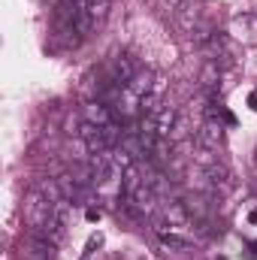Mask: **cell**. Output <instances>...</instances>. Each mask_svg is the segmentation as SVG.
<instances>
[{
    "instance_id": "13",
    "label": "cell",
    "mask_w": 257,
    "mask_h": 260,
    "mask_svg": "<svg viewBox=\"0 0 257 260\" xmlns=\"http://www.w3.org/2000/svg\"><path fill=\"white\" fill-rule=\"evenodd\" d=\"M160 242H164L167 248H176V251H188V248H191V242H188V239H182V236H176L173 230H170V233H164V236H160Z\"/></svg>"
},
{
    "instance_id": "4",
    "label": "cell",
    "mask_w": 257,
    "mask_h": 260,
    "mask_svg": "<svg viewBox=\"0 0 257 260\" xmlns=\"http://www.w3.org/2000/svg\"><path fill=\"white\" fill-rule=\"evenodd\" d=\"M197 145H200L203 151H218V148H224V124L206 118V121L200 124V130H197Z\"/></svg>"
},
{
    "instance_id": "16",
    "label": "cell",
    "mask_w": 257,
    "mask_h": 260,
    "mask_svg": "<svg viewBox=\"0 0 257 260\" xmlns=\"http://www.w3.org/2000/svg\"><path fill=\"white\" fill-rule=\"evenodd\" d=\"M103 245V233H94L91 239H88V251L85 254H94V248H100Z\"/></svg>"
},
{
    "instance_id": "9",
    "label": "cell",
    "mask_w": 257,
    "mask_h": 260,
    "mask_svg": "<svg viewBox=\"0 0 257 260\" xmlns=\"http://www.w3.org/2000/svg\"><path fill=\"white\" fill-rule=\"evenodd\" d=\"M157 218H160V221H167L170 227H182V224H188V221H191V215H188V209H185V203H182V200L164 203V206H160V212H157Z\"/></svg>"
},
{
    "instance_id": "5",
    "label": "cell",
    "mask_w": 257,
    "mask_h": 260,
    "mask_svg": "<svg viewBox=\"0 0 257 260\" xmlns=\"http://www.w3.org/2000/svg\"><path fill=\"white\" fill-rule=\"evenodd\" d=\"M173 18H176V27L182 34H194L197 24H200V6L194 0H182L176 9H173Z\"/></svg>"
},
{
    "instance_id": "1",
    "label": "cell",
    "mask_w": 257,
    "mask_h": 260,
    "mask_svg": "<svg viewBox=\"0 0 257 260\" xmlns=\"http://www.w3.org/2000/svg\"><path fill=\"white\" fill-rule=\"evenodd\" d=\"M49 221H52V200L43 191H30L24 200V224L30 227V233H40Z\"/></svg>"
},
{
    "instance_id": "12",
    "label": "cell",
    "mask_w": 257,
    "mask_h": 260,
    "mask_svg": "<svg viewBox=\"0 0 257 260\" xmlns=\"http://www.w3.org/2000/svg\"><path fill=\"white\" fill-rule=\"evenodd\" d=\"M218 79H221V67L209 58V61L203 64V70H200V85L212 91V88H218Z\"/></svg>"
},
{
    "instance_id": "15",
    "label": "cell",
    "mask_w": 257,
    "mask_h": 260,
    "mask_svg": "<svg viewBox=\"0 0 257 260\" xmlns=\"http://www.w3.org/2000/svg\"><path fill=\"white\" fill-rule=\"evenodd\" d=\"M109 6H112V0H103V3H91V6H88V12H91L94 24H97V21H103V18L109 15Z\"/></svg>"
},
{
    "instance_id": "6",
    "label": "cell",
    "mask_w": 257,
    "mask_h": 260,
    "mask_svg": "<svg viewBox=\"0 0 257 260\" xmlns=\"http://www.w3.org/2000/svg\"><path fill=\"white\" fill-rule=\"evenodd\" d=\"M82 118L97 124V127H109V124H115V109L106 106L103 100H88L85 109H82Z\"/></svg>"
},
{
    "instance_id": "3",
    "label": "cell",
    "mask_w": 257,
    "mask_h": 260,
    "mask_svg": "<svg viewBox=\"0 0 257 260\" xmlns=\"http://www.w3.org/2000/svg\"><path fill=\"white\" fill-rule=\"evenodd\" d=\"M21 257L24 260H58V245L49 242V239L40 236V233H30V236L21 242Z\"/></svg>"
},
{
    "instance_id": "10",
    "label": "cell",
    "mask_w": 257,
    "mask_h": 260,
    "mask_svg": "<svg viewBox=\"0 0 257 260\" xmlns=\"http://www.w3.org/2000/svg\"><path fill=\"white\" fill-rule=\"evenodd\" d=\"M151 79H154V73L151 70H136V76L130 79V94L133 97H145V94H151Z\"/></svg>"
},
{
    "instance_id": "8",
    "label": "cell",
    "mask_w": 257,
    "mask_h": 260,
    "mask_svg": "<svg viewBox=\"0 0 257 260\" xmlns=\"http://www.w3.org/2000/svg\"><path fill=\"white\" fill-rule=\"evenodd\" d=\"M182 203H185L188 215L197 218V221H206V218H209V212H212V197L206 194V191H194V194H188Z\"/></svg>"
},
{
    "instance_id": "21",
    "label": "cell",
    "mask_w": 257,
    "mask_h": 260,
    "mask_svg": "<svg viewBox=\"0 0 257 260\" xmlns=\"http://www.w3.org/2000/svg\"><path fill=\"white\" fill-rule=\"evenodd\" d=\"M248 224H257V209H251V212H248Z\"/></svg>"
},
{
    "instance_id": "7",
    "label": "cell",
    "mask_w": 257,
    "mask_h": 260,
    "mask_svg": "<svg viewBox=\"0 0 257 260\" xmlns=\"http://www.w3.org/2000/svg\"><path fill=\"white\" fill-rule=\"evenodd\" d=\"M106 76H109L115 85H130V79L136 76V67H133V61H130L127 55H118V58H112V61H109Z\"/></svg>"
},
{
    "instance_id": "2",
    "label": "cell",
    "mask_w": 257,
    "mask_h": 260,
    "mask_svg": "<svg viewBox=\"0 0 257 260\" xmlns=\"http://www.w3.org/2000/svg\"><path fill=\"white\" fill-rule=\"evenodd\" d=\"M82 9H85V0H58V3H55V34H58V37L76 34V21H79ZM76 40H79V37H76ZM76 40L70 37V43H76Z\"/></svg>"
},
{
    "instance_id": "20",
    "label": "cell",
    "mask_w": 257,
    "mask_h": 260,
    "mask_svg": "<svg viewBox=\"0 0 257 260\" xmlns=\"http://www.w3.org/2000/svg\"><path fill=\"white\" fill-rule=\"evenodd\" d=\"M248 106L257 112V91H251V94H248Z\"/></svg>"
},
{
    "instance_id": "18",
    "label": "cell",
    "mask_w": 257,
    "mask_h": 260,
    "mask_svg": "<svg viewBox=\"0 0 257 260\" xmlns=\"http://www.w3.org/2000/svg\"><path fill=\"white\" fill-rule=\"evenodd\" d=\"M179 3H182V0H157V6H160V9H176Z\"/></svg>"
},
{
    "instance_id": "23",
    "label": "cell",
    "mask_w": 257,
    "mask_h": 260,
    "mask_svg": "<svg viewBox=\"0 0 257 260\" xmlns=\"http://www.w3.org/2000/svg\"><path fill=\"white\" fill-rule=\"evenodd\" d=\"M85 3H88V6H91V3H103V0H85Z\"/></svg>"
},
{
    "instance_id": "22",
    "label": "cell",
    "mask_w": 257,
    "mask_h": 260,
    "mask_svg": "<svg viewBox=\"0 0 257 260\" xmlns=\"http://www.w3.org/2000/svg\"><path fill=\"white\" fill-rule=\"evenodd\" d=\"M85 260H106V257H103V254H97V251H94V254H85Z\"/></svg>"
},
{
    "instance_id": "17",
    "label": "cell",
    "mask_w": 257,
    "mask_h": 260,
    "mask_svg": "<svg viewBox=\"0 0 257 260\" xmlns=\"http://www.w3.org/2000/svg\"><path fill=\"white\" fill-rule=\"evenodd\" d=\"M100 215H103V212H100V209H94V206H91V209L85 212V218H88L91 224H94V221H100Z\"/></svg>"
},
{
    "instance_id": "11",
    "label": "cell",
    "mask_w": 257,
    "mask_h": 260,
    "mask_svg": "<svg viewBox=\"0 0 257 260\" xmlns=\"http://www.w3.org/2000/svg\"><path fill=\"white\" fill-rule=\"evenodd\" d=\"M206 118L221 121V124H227V127H236V115H233L224 103H218V100H212V103L206 106Z\"/></svg>"
},
{
    "instance_id": "19",
    "label": "cell",
    "mask_w": 257,
    "mask_h": 260,
    "mask_svg": "<svg viewBox=\"0 0 257 260\" xmlns=\"http://www.w3.org/2000/svg\"><path fill=\"white\" fill-rule=\"evenodd\" d=\"M248 257L257 260V239H251V242H248Z\"/></svg>"
},
{
    "instance_id": "14",
    "label": "cell",
    "mask_w": 257,
    "mask_h": 260,
    "mask_svg": "<svg viewBox=\"0 0 257 260\" xmlns=\"http://www.w3.org/2000/svg\"><path fill=\"white\" fill-rule=\"evenodd\" d=\"M164 106H157V97L154 94H145V97H139V112L142 115H157Z\"/></svg>"
}]
</instances>
